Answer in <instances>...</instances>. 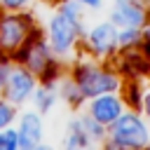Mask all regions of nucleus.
I'll return each instance as SVG.
<instances>
[{"label": "nucleus", "mask_w": 150, "mask_h": 150, "mask_svg": "<svg viewBox=\"0 0 150 150\" xmlns=\"http://www.w3.org/2000/svg\"><path fill=\"white\" fill-rule=\"evenodd\" d=\"M108 148H148L150 145V127L138 112H122L108 127Z\"/></svg>", "instance_id": "nucleus-1"}, {"label": "nucleus", "mask_w": 150, "mask_h": 150, "mask_svg": "<svg viewBox=\"0 0 150 150\" xmlns=\"http://www.w3.org/2000/svg\"><path fill=\"white\" fill-rule=\"evenodd\" d=\"M82 98H94L98 94H105V91H117L122 87V80L110 73V70H103L101 66L96 63H80L75 75H73Z\"/></svg>", "instance_id": "nucleus-2"}, {"label": "nucleus", "mask_w": 150, "mask_h": 150, "mask_svg": "<svg viewBox=\"0 0 150 150\" xmlns=\"http://www.w3.org/2000/svg\"><path fill=\"white\" fill-rule=\"evenodd\" d=\"M82 30V23H75L73 19H68L66 14L56 12L49 23H47V35H49V47L52 52L56 54H70L75 42H77V35Z\"/></svg>", "instance_id": "nucleus-3"}, {"label": "nucleus", "mask_w": 150, "mask_h": 150, "mask_svg": "<svg viewBox=\"0 0 150 150\" xmlns=\"http://www.w3.org/2000/svg\"><path fill=\"white\" fill-rule=\"evenodd\" d=\"M5 96L12 105H19L23 101H28V96H33L35 89V75L28 68H9L7 82H5Z\"/></svg>", "instance_id": "nucleus-4"}, {"label": "nucleus", "mask_w": 150, "mask_h": 150, "mask_svg": "<svg viewBox=\"0 0 150 150\" xmlns=\"http://www.w3.org/2000/svg\"><path fill=\"white\" fill-rule=\"evenodd\" d=\"M110 21L117 28H143V23L148 21V9L138 0H115Z\"/></svg>", "instance_id": "nucleus-5"}, {"label": "nucleus", "mask_w": 150, "mask_h": 150, "mask_svg": "<svg viewBox=\"0 0 150 150\" xmlns=\"http://www.w3.org/2000/svg\"><path fill=\"white\" fill-rule=\"evenodd\" d=\"M124 112V98H120L115 91H105V94H98L94 98H89V115L101 122L105 129Z\"/></svg>", "instance_id": "nucleus-6"}, {"label": "nucleus", "mask_w": 150, "mask_h": 150, "mask_svg": "<svg viewBox=\"0 0 150 150\" xmlns=\"http://www.w3.org/2000/svg\"><path fill=\"white\" fill-rule=\"evenodd\" d=\"M87 45L98 56L110 54L117 47V26L112 21H101V23L91 26L89 33H87Z\"/></svg>", "instance_id": "nucleus-7"}, {"label": "nucleus", "mask_w": 150, "mask_h": 150, "mask_svg": "<svg viewBox=\"0 0 150 150\" xmlns=\"http://www.w3.org/2000/svg\"><path fill=\"white\" fill-rule=\"evenodd\" d=\"M42 136H45V124H42L40 110H26V112H21L19 148H38V145H42Z\"/></svg>", "instance_id": "nucleus-8"}, {"label": "nucleus", "mask_w": 150, "mask_h": 150, "mask_svg": "<svg viewBox=\"0 0 150 150\" xmlns=\"http://www.w3.org/2000/svg\"><path fill=\"white\" fill-rule=\"evenodd\" d=\"M28 28H30V23L26 19H21V16H5L0 21V47L7 49V52L19 49L26 42Z\"/></svg>", "instance_id": "nucleus-9"}, {"label": "nucleus", "mask_w": 150, "mask_h": 150, "mask_svg": "<svg viewBox=\"0 0 150 150\" xmlns=\"http://www.w3.org/2000/svg\"><path fill=\"white\" fill-rule=\"evenodd\" d=\"M49 63H52V59H49V49H47L45 42L38 40V42L28 49V70H33V73H45Z\"/></svg>", "instance_id": "nucleus-10"}, {"label": "nucleus", "mask_w": 150, "mask_h": 150, "mask_svg": "<svg viewBox=\"0 0 150 150\" xmlns=\"http://www.w3.org/2000/svg\"><path fill=\"white\" fill-rule=\"evenodd\" d=\"M75 120H77L80 129L84 131V136L91 141V145H94V143H101V141L105 138V134H108V131H105V127H103L101 122H96L89 112H82V115H80V117H75Z\"/></svg>", "instance_id": "nucleus-11"}, {"label": "nucleus", "mask_w": 150, "mask_h": 150, "mask_svg": "<svg viewBox=\"0 0 150 150\" xmlns=\"http://www.w3.org/2000/svg\"><path fill=\"white\" fill-rule=\"evenodd\" d=\"M33 101H35V108L40 112H47L52 110V105L56 103V89L54 87H35L33 89Z\"/></svg>", "instance_id": "nucleus-12"}, {"label": "nucleus", "mask_w": 150, "mask_h": 150, "mask_svg": "<svg viewBox=\"0 0 150 150\" xmlns=\"http://www.w3.org/2000/svg\"><path fill=\"white\" fill-rule=\"evenodd\" d=\"M68 148H87V145H91V141L84 136V131L80 129V124H77V120H70V124H68V134H66V141H63Z\"/></svg>", "instance_id": "nucleus-13"}, {"label": "nucleus", "mask_w": 150, "mask_h": 150, "mask_svg": "<svg viewBox=\"0 0 150 150\" xmlns=\"http://www.w3.org/2000/svg\"><path fill=\"white\" fill-rule=\"evenodd\" d=\"M141 45V28H117V47H138Z\"/></svg>", "instance_id": "nucleus-14"}, {"label": "nucleus", "mask_w": 150, "mask_h": 150, "mask_svg": "<svg viewBox=\"0 0 150 150\" xmlns=\"http://www.w3.org/2000/svg\"><path fill=\"white\" fill-rule=\"evenodd\" d=\"M61 96H63V98H66L68 103H73V105H77V103H82V101H84L73 77H70V80H63V82H61Z\"/></svg>", "instance_id": "nucleus-15"}, {"label": "nucleus", "mask_w": 150, "mask_h": 150, "mask_svg": "<svg viewBox=\"0 0 150 150\" xmlns=\"http://www.w3.org/2000/svg\"><path fill=\"white\" fill-rule=\"evenodd\" d=\"M14 148H19V131L16 129H7V127H2L0 129V150H14Z\"/></svg>", "instance_id": "nucleus-16"}, {"label": "nucleus", "mask_w": 150, "mask_h": 150, "mask_svg": "<svg viewBox=\"0 0 150 150\" xmlns=\"http://www.w3.org/2000/svg\"><path fill=\"white\" fill-rule=\"evenodd\" d=\"M12 117H14V108H12V103H9V101H0V129L7 127V124L12 122Z\"/></svg>", "instance_id": "nucleus-17"}, {"label": "nucleus", "mask_w": 150, "mask_h": 150, "mask_svg": "<svg viewBox=\"0 0 150 150\" xmlns=\"http://www.w3.org/2000/svg\"><path fill=\"white\" fill-rule=\"evenodd\" d=\"M141 42L145 45V49H148V54H150V19L143 23V28H141Z\"/></svg>", "instance_id": "nucleus-18"}, {"label": "nucleus", "mask_w": 150, "mask_h": 150, "mask_svg": "<svg viewBox=\"0 0 150 150\" xmlns=\"http://www.w3.org/2000/svg\"><path fill=\"white\" fill-rule=\"evenodd\" d=\"M7 9H21V7H26L30 0H0Z\"/></svg>", "instance_id": "nucleus-19"}, {"label": "nucleus", "mask_w": 150, "mask_h": 150, "mask_svg": "<svg viewBox=\"0 0 150 150\" xmlns=\"http://www.w3.org/2000/svg\"><path fill=\"white\" fill-rule=\"evenodd\" d=\"M7 75H9V63H7V61H0V89L5 87Z\"/></svg>", "instance_id": "nucleus-20"}, {"label": "nucleus", "mask_w": 150, "mask_h": 150, "mask_svg": "<svg viewBox=\"0 0 150 150\" xmlns=\"http://www.w3.org/2000/svg\"><path fill=\"white\" fill-rule=\"evenodd\" d=\"M141 108H143V112H145L148 120H150V91L143 94V98H141Z\"/></svg>", "instance_id": "nucleus-21"}, {"label": "nucleus", "mask_w": 150, "mask_h": 150, "mask_svg": "<svg viewBox=\"0 0 150 150\" xmlns=\"http://www.w3.org/2000/svg\"><path fill=\"white\" fill-rule=\"evenodd\" d=\"M82 7H91V9H98L101 5H103V0H77Z\"/></svg>", "instance_id": "nucleus-22"}, {"label": "nucleus", "mask_w": 150, "mask_h": 150, "mask_svg": "<svg viewBox=\"0 0 150 150\" xmlns=\"http://www.w3.org/2000/svg\"><path fill=\"white\" fill-rule=\"evenodd\" d=\"M138 2H143L145 7H150V0H138Z\"/></svg>", "instance_id": "nucleus-23"}]
</instances>
